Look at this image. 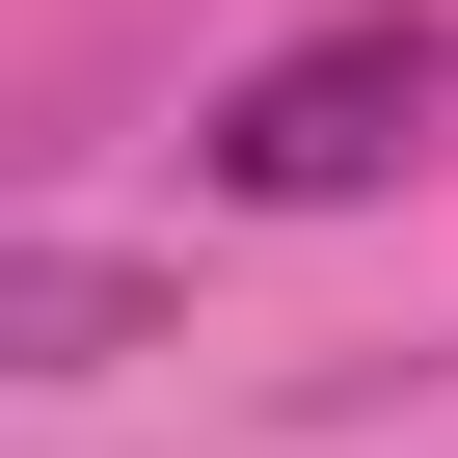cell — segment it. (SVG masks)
<instances>
[{
	"mask_svg": "<svg viewBox=\"0 0 458 458\" xmlns=\"http://www.w3.org/2000/svg\"><path fill=\"white\" fill-rule=\"evenodd\" d=\"M431 108H458V28H431V0H351V28H297V55H270L243 108H216L189 162L243 189V216H324V189H377Z\"/></svg>",
	"mask_w": 458,
	"mask_h": 458,
	"instance_id": "1",
	"label": "cell"
},
{
	"mask_svg": "<svg viewBox=\"0 0 458 458\" xmlns=\"http://www.w3.org/2000/svg\"><path fill=\"white\" fill-rule=\"evenodd\" d=\"M81 351H162V270L135 243H0V377H81Z\"/></svg>",
	"mask_w": 458,
	"mask_h": 458,
	"instance_id": "2",
	"label": "cell"
}]
</instances>
